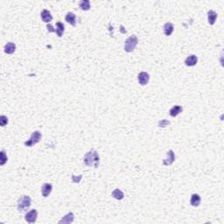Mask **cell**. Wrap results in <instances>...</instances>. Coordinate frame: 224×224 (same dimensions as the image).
I'll return each instance as SVG.
<instances>
[{
	"label": "cell",
	"mask_w": 224,
	"mask_h": 224,
	"mask_svg": "<svg viewBox=\"0 0 224 224\" xmlns=\"http://www.w3.org/2000/svg\"><path fill=\"white\" fill-rule=\"evenodd\" d=\"M100 158L98 152L95 150H90L88 151L83 158V162L87 166H94L95 168H97L99 166Z\"/></svg>",
	"instance_id": "6da1fadb"
},
{
	"label": "cell",
	"mask_w": 224,
	"mask_h": 224,
	"mask_svg": "<svg viewBox=\"0 0 224 224\" xmlns=\"http://www.w3.org/2000/svg\"><path fill=\"white\" fill-rule=\"evenodd\" d=\"M138 44V39L136 35H131L125 42V51L126 53H131L137 47Z\"/></svg>",
	"instance_id": "7a4b0ae2"
},
{
	"label": "cell",
	"mask_w": 224,
	"mask_h": 224,
	"mask_svg": "<svg viewBox=\"0 0 224 224\" xmlns=\"http://www.w3.org/2000/svg\"><path fill=\"white\" fill-rule=\"evenodd\" d=\"M31 202H32V200L29 196L27 195H23L21 196L18 201V211H25L27 208H30L31 206Z\"/></svg>",
	"instance_id": "3957f363"
},
{
	"label": "cell",
	"mask_w": 224,
	"mask_h": 224,
	"mask_svg": "<svg viewBox=\"0 0 224 224\" xmlns=\"http://www.w3.org/2000/svg\"><path fill=\"white\" fill-rule=\"evenodd\" d=\"M47 31L49 33H56L58 37H61L64 33V31H65V26L61 22L56 23V28H54L52 25H47Z\"/></svg>",
	"instance_id": "277c9868"
},
{
	"label": "cell",
	"mask_w": 224,
	"mask_h": 224,
	"mask_svg": "<svg viewBox=\"0 0 224 224\" xmlns=\"http://www.w3.org/2000/svg\"><path fill=\"white\" fill-rule=\"evenodd\" d=\"M41 133L39 131H33L31 138L25 142V145L27 147H31L33 146V144H38L39 142L41 141Z\"/></svg>",
	"instance_id": "5b68a950"
},
{
	"label": "cell",
	"mask_w": 224,
	"mask_h": 224,
	"mask_svg": "<svg viewBox=\"0 0 224 224\" xmlns=\"http://www.w3.org/2000/svg\"><path fill=\"white\" fill-rule=\"evenodd\" d=\"M37 217H38V212H37V210L36 209H32L31 211H29L28 213H26V215L25 216V219L27 222L33 223V222H36Z\"/></svg>",
	"instance_id": "8992f818"
},
{
	"label": "cell",
	"mask_w": 224,
	"mask_h": 224,
	"mask_svg": "<svg viewBox=\"0 0 224 224\" xmlns=\"http://www.w3.org/2000/svg\"><path fill=\"white\" fill-rule=\"evenodd\" d=\"M166 156L167 157H166V159L163 160V165L164 166H170V165H172L175 161V154L174 152V151L173 150H170L167 152Z\"/></svg>",
	"instance_id": "52a82bcc"
},
{
	"label": "cell",
	"mask_w": 224,
	"mask_h": 224,
	"mask_svg": "<svg viewBox=\"0 0 224 224\" xmlns=\"http://www.w3.org/2000/svg\"><path fill=\"white\" fill-rule=\"evenodd\" d=\"M138 83H140L141 85L144 86V85H146L147 83H149L150 76L146 72H141L138 75Z\"/></svg>",
	"instance_id": "ba28073f"
},
{
	"label": "cell",
	"mask_w": 224,
	"mask_h": 224,
	"mask_svg": "<svg viewBox=\"0 0 224 224\" xmlns=\"http://www.w3.org/2000/svg\"><path fill=\"white\" fill-rule=\"evenodd\" d=\"M52 189H53V186L52 184H49V183H46L44 184L41 187V193L43 197H47L52 192Z\"/></svg>",
	"instance_id": "9c48e42d"
},
{
	"label": "cell",
	"mask_w": 224,
	"mask_h": 224,
	"mask_svg": "<svg viewBox=\"0 0 224 224\" xmlns=\"http://www.w3.org/2000/svg\"><path fill=\"white\" fill-rule=\"evenodd\" d=\"M41 17L42 21L45 23H48L53 19V16L51 15V12L48 10H43L41 13Z\"/></svg>",
	"instance_id": "30bf717a"
},
{
	"label": "cell",
	"mask_w": 224,
	"mask_h": 224,
	"mask_svg": "<svg viewBox=\"0 0 224 224\" xmlns=\"http://www.w3.org/2000/svg\"><path fill=\"white\" fill-rule=\"evenodd\" d=\"M197 61H198V58H197V56H196V55L192 54V55H189L187 58L186 59V60H185V64H186L187 67H193V66H195V65L197 64Z\"/></svg>",
	"instance_id": "8fae6325"
},
{
	"label": "cell",
	"mask_w": 224,
	"mask_h": 224,
	"mask_svg": "<svg viewBox=\"0 0 224 224\" xmlns=\"http://www.w3.org/2000/svg\"><path fill=\"white\" fill-rule=\"evenodd\" d=\"M74 219H75L74 214L72 212H70L64 216L61 220H60L59 223H72L74 222Z\"/></svg>",
	"instance_id": "7c38bea8"
},
{
	"label": "cell",
	"mask_w": 224,
	"mask_h": 224,
	"mask_svg": "<svg viewBox=\"0 0 224 224\" xmlns=\"http://www.w3.org/2000/svg\"><path fill=\"white\" fill-rule=\"evenodd\" d=\"M217 18V13H216L215 11H208V20L209 25H214L216 23V20Z\"/></svg>",
	"instance_id": "4fadbf2b"
},
{
	"label": "cell",
	"mask_w": 224,
	"mask_h": 224,
	"mask_svg": "<svg viewBox=\"0 0 224 224\" xmlns=\"http://www.w3.org/2000/svg\"><path fill=\"white\" fill-rule=\"evenodd\" d=\"M16 50V45L12 42H8L5 46V54H11L15 52Z\"/></svg>",
	"instance_id": "5bb4252c"
},
{
	"label": "cell",
	"mask_w": 224,
	"mask_h": 224,
	"mask_svg": "<svg viewBox=\"0 0 224 224\" xmlns=\"http://www.w3.org/2000/svg\"><path fill=\"white\" fill-rule=\"evenodd\" d=\"M75 18H76V17H75V13H73V12H68V13L66 15L65 20H66L68 24H70V25H73V26H75V25H76Z\"/></svg>",
	"instance_id": "9a60e30c"
},
{
	"label": "cell",
	"mask_w": 224,
	"mask_h": 224,
	"mask_svg": "<svg viewBox=\"0 0 224 224\" xmlns=\"http://www.w3.org/2000/svg\"><path fill=\"white\" fill-rule=\"evenodd\" d=\"M180 112H182V107L180 106V105H175L173 108L170 109L169 113H170V116L175 117L177 116Z\"/></svg>",
	"instance_id": "2e32d148"
},
{
	"label": "cell",
	"mask_w": 224,
	"mask_h": 224,
	"mask_svg": "<svg viewBox=\"0 0 224 224\" xmlns=\"http://www.w3.org/2000/svg\"><path fill=\"white\" fill-rule=\"evenodd\" d=\"M200 200H201V199H200V196L199 194L193 193L192 195L191 200H190V203H191L192 206H193V207H198L200 203Z\"/></svg>",
	"instance_id": "e0dca14e"
},
{
	"label": "cell",
	"mask_w": 224,
	"mask_h": 224,
	"mask_svg": "<svg viewBox=\"0 0 224 224\" xmlns=\"http://www.w3.org/2000/svg\"><path fill=\"white\" fill-rule=\"evenodd\" d=\"M174 30V26L172 23H166L164 25V33L166 36H170Z\"/></svg>",
	"instance_id": "ac0fdd59"
},
{
	"label": "cell",
	"mask_w": 224,
	"mask_h": 224,
	"mask_svg": "<svg viewBox=\"0 0 224 224\" xmlns=\"http://www.w3.org/2000/svg\"><path fill=\"white\" fill-rule=\"evenodd\" d=\"M112 197L115 198L116 200H121L125 198V193L121 191L120 189L116 188L114 191L112 192Z\"/></svg>",
	"instance_id": "d6986e66"
},
{
	"label": "cell",
	"mask_w": 224,
	"mask_h": 224,
	"mask_svg": "<svg viewBox=\"0 0 224 224\" xmlns=\"http://www.w3.org/2000/svg\"><path fill=\"white\" fill-rule=\"evenodd\" d=\"M80 8L83 11H89L90 9V3L89 0H83L80 2Z\"/></svg>",
	"instance_id": "ffe728a7"
},
{
	"label": "cell",
	"mask_w": 224,
	"mask_h": 224,
	"mask_svg": "<svg viewBox=\"0 0 224 224\" xmlns=\"http://www.w3.org/2000/svg\"><path fill=\"white\" fill-rule=\"evenodd\" d=\"M7 160H8V158H7V156H6L5 151H2L0 152V165L4 166L7 162Z\"/></svg>",
	"instance_id": "44dd1931"
},
{
	"label": "cell",
	"mask_w": 224,
	"mask_h": 224,
	"mask_svg": "<svg viewBox=\"0 0 224 224\" xmlns=\"http://www.w3.org/2000/svg\"><path fill=\"white\" fill-rule=\"evenodd\" d=\"M7 124H8V118L5 116H0V125L4 127V126H5Z\"/></svg>",
	"instance_id": "7402d4cb"
},
{
	"label": "cell",
	"mask_w": 224,
	"mask_h": 224,
	"mask_svg": "<svg viewBox=\"0 0 224 224\" xmlns=\"http://www.w3.org/2000/svg\"><path fill=\"white\" fill-rule=\"evenodd\" d=\"M168 125H170V122L169 121H167V120H161L160 122H159V127H166Z\"/></svg>",
	"instance_id": "603a6c76"
}]
</instances>
